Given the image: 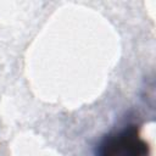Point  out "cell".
I'll list each match as a JSON object with an SVG mask.
<instances>
[{
  "label": "cell",
  "instance_id": "cell-1",
  "mask_svg": "<svg viewBox=\"0 0 156 156\" xmlns=\"http://www.w3.org/2000/svg\"><path fill=\"white\" fill-rule=\"evenodd\" d=\"M147 145L134 126L106 136L99 145V156H145Z\"/></svg>",
  "mask_w": 156,
  "mask_h": 156
}]
</instances>
